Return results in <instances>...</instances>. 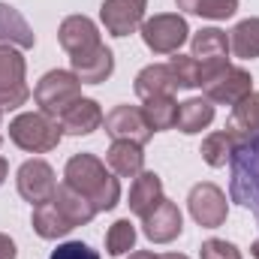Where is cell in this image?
I'll use <instances>...</instances> for the list:
<instances>
[{
    "label": "cell",
    "mask_w": 259,
    "mask_h": 259,
    "mask_svg": "<svg viewBox=\"0 0 259 259\" xmlns=\"http://www.w3.org/2000/svg\"><path fill=\"white\" fill-rule=\"evenodd\" d=\"M58 39H61V49L72 58V55H81L88 49H97L100 46V30L88 15H69V18L61 21Z\"/></svg>",
    "instance_id": "obj_15"
},
{
    "label": "cell",
    "mask_w": 259,
    "mask_h": 259,
    "mask_svg": "<svg viewBox=\"0 0 259 259\" xmlns=\"http://www.w3.org/2000/svg\"><path fill=\"white\" fill-rule=\"evenodd\" d=\"M9 139L27 154H49L61 145V121L46 112H21L9 121Z\"/></svg>",
    "instance_id": "obj_3"
},
{
    "label": "cell",
    "mask_w": 259,
    "mask_h": 259,
    "mask_svg": "<svg viewBox=\"0 0 259 259\" xmlns=\"http://www.w3.org/2000/svg\"><path fill=\"white\" fill-rule=\"evenodd\" d=\"M27 64L15 46H0V109H18L30 100Z\"/></svg>",
    "instance_id": "obj_6"
},
{
    "label": "cell",
    "mask_w": 259,
    "mask_h": 259,
    "mask_svg": "<svg viewBox=\"0 0 259 259\" xmlns=\"http://www.w3.org/2000/svg\"><path fill=\"white\" fill-rule=\"evenodd\" d=\"M130 259H160V256H154L148 250H136V253H130Z\"/></svg>",
    "instance_id": "obj_36"
},
{
    "label": "cell",
    "mask_w": 259,
    "mask_h": 259,
    "mask_svg": "<svg viewBox=\"0 0 259 259\" xmlns=\"http://www.w3.org/2000/svg\"><path fill=\"white\" fill-rule=\"evenodd\" d=\"M187 18L178 12H160L148 21H142V39L154 55H175L187 42Z\"/></svg>",
    "instance_id": "obj_5"
},
{
    "label": "cell",
    "mask_w": 259,
    "mask_h": 259,
    "mask_svg": "<svg viewBox=\"0 0 259 259\" xmlns=\"http://www.w3.org/2000/svg\"><path fill=\"white\" fill-rule=\"evenodd\" d=\"M187 208L193 214V220L205 229H217L226 223V214H229V202H226V193L211 184V181H202L196 184L190 196H187Z\"/></svg>",
    "instance_id": "obj_8"
},
{
    "label": "cell",
    "mask_w": 259,
    "mask_h": 259,
    "mask_svg": "<svg viewBox=\"0 0 259 259\" xmlns=\"http://www.w3.org/2000/svg\"><path fill=\"white\" fill-rule=\"evenodd\" d=\"M250 256H253V259H259V238L253 241V244H250Z\"/></svg>",
    "instance_id": "obj_37"
},
{
    "label": "cell",
    "mask_w": 259,
    "mask_h": 259,
    "mask_svg": "<svg viewBox=\"0 0 259 259\" xmlns=\"http://www.w3.org/2000/svg\"><path fill=\"white\" fill-rule=\"evenodd\" d=\"M72 229H75V226L66 220L64 211H61L52 199L33 208V232H36L39 238L55 241V238H64L66 232H72Z\"/></svg>",
    "instance_id": "obj_22"
},
{
    "label": "cell",
    "mask_w": 259,
    "mask_h": 259,
    "mask_svg": "<svg viewBox=\"0 0 259 259\" xmlns=\"http://www.w3.org/2000/svg\"><path fill=\"white\" fill-rule=\"evenodd\" d=\"M136 247V226L130 220H115L106 232V250L109 256H124L127 250Z\"/></svg>",
    "instance_id": "obj_29"
},
{
    "label": "cell",
    "mask_w": 259,
    "mask_h": 259,
    "mask_svg": "<svg viewBox=\"0 0 259 259\" xmlns=\"http://www.w3.org/2000/svg\"><path fill=\"white\" fill-rule=\"evenodd\" d=\"M211 121H214V106H211V100L193 97V100H187V103H178V124H175V127L181 130V133H187V136L202 133L205 127H211Z\"/></svg>",
    "instance_id": "obj_23"
},
{
    "label": "cell",
    "mask_w": 259,
    "mask_h": 259,
    "mask_svg": "<svg viewBox=\"0 0 259 259\" xmlns=\"http://www.w3.org/2000/svg\"><path fill=\"white\" fill-rule=\"evenodd\" d=\"M142 115H145L151 133H163L178 124V103H175V97H151V100H145Z\"/></svg>",
    "instance_id": "obj_25"
},
{
    "label": "cell",
    "mask_w": 259,
    "mask_h": 259,
    "mask_svg": "<svg viewBox=\"0 0 259 259\" xmlns=\"http://www.w3.org/2000/svg\"><path fill=\"white\" fill-rule=\"evenodd\" d=\"M64 178H66L64 184H69L72 190H78L81 196H88L97 211H112L121 202V181L94 154L69 157L66 169H64Z\"/></svg>",
    "instance_id": "obj_1"
},
{
    "label": "cell",
    "mask_w": 259,
    "mask_h": 259,
    "mask_svg": "<svg viewBox=\"0 0 259 259\" xmlns=\"http://www.w3.org/2000/svg\"><path fill=\"white\" fill-rule=\"evenodd\" d=\"M175 3H178V9H184V12L196 15V6H199V0H175Z\"/></svg>",
    "instance_id": "obj_34"
},
{
    "label": "cell",
    "mask_w": 259,
    "mask_h": 259,
    "mask_svg": "<svg viewBox=\"0 0 259 259\" xmlns=\"http://www.w3.org/2000/svg\"><path fill=\"white\" fill-rule=\"evenodd\" d=\"M78 97H81V81L72 69H52L33 88V100H36L39 112H46L52 118H61Z\"/></svg>",
    "instance_id": "obj_4"
},
{
    "label": "cell",
    "mask_w": 259,
    "mask_h": 259,
    "mask_svg": "<svg viewBox=\"0 0 259 259\" xmlns=\"http://www.w3.org/2000/svg\"><path fill=\"white\" fill-rule=\"evenodd\" d=\"M163 181L157 172H139L133 178V187H130V211L136 217H148L160 202H163Z\"/></svg>",
    "instance_id": "obj_17"
},
{
    "label": "cell",
    "mask_w": 259,
    "mask_h": 259,
    "mask_svg": "<svg viewBox=\"0 0 259 259\" xmlns=\"http://www.w3.org/2000/svg\"><path fill=\"white\" fill-rule=\"evenodd\" d=\"M229 172H232V181H229L232 199L247 211H253L259 223V133L241 136V142L229 157Z\"/></svg>",
    "instance_id": "obj_2"
},
{
    "label": "cell",
    "mask_w": 259,
    "mask_h": 259,
    "mask_svg": "<svg viewBox=\"0 0 259 259\" xmlns=\"http://www.w3.org/2000/svg\"><path fill=\"white\" fill-rule=\"evenodd\" d=\"M142 232L148 241L154 244H169L175 241L181 232H184V217H181V208L169 199H163L148 217H142Z\"/></svg>",
    "instance_id": "obj_13"
},
{
    "label": "cell",
    "mask_w": 259,
    "mask_h": 259,
    "mask_svg": "<svg viewBox=\"0 0 259 259\" xmlns=\"http://www.w3.org/2000/svg\"><path fill=\"white\" fill-rule=\"evenodd\" d=\"M241 142V136L235 133V130H217V133H211L205 142H202V160L208 163V166H214V169H220V166H226L229 163V157H232V151H235V145Z\"/></svg>",
    "instance_id": "obj_24"
},
{
    "label": "cell",
    "mask_w": 259,
    "mask_h": 259,
    "mask_svg": "<svg viewBox=\"0 0 259 259\" xmlns=\"http://www.w3.org/2000/svg\"><path fill=\"white\" fill-rule=\"evenodd\" d=\"M199 256H202V259H241V250H238L232 241H223V238H208V241H202Z\"/></svg>",
    "instance_id": "obj_31"
},
{
    "label": "cell",
    "mask_w": 259,
    "mask_h": 259,
    "mask_svg": "<svg viewBox=\"0 0 259 259\" xmlns=\"http://www.w3.org/2000/svg\"><path fill=\"white\" fill-rule=\"evenodd\" d=\"M0 46H15V49H33L36 46L33 27L9 3H0Z\"/></svg>",
    "instance_id": "obj_18"
},
{
    "label": "cell",
    "mask_w": 259,
    "mask_h": 259,
    "mask_svg": "<svg viewBox=\"0 0 259 259\" xmlns=\"http://www.w3.org/2000/svg\"><path fill=\"white\" fill-rule=\"evenodd\" d=\"M202 91H205V100H211V103L235 106L238 100H244L247 94H253V78H250L247 69L226 64L202 81Z\"/></svg>",
    "instance_id": "obj_7"
},
{
    "label": "cell",
    "mask_w": 259,
    "mask_h": 259,
    "mask_svg": "<svg viewBox=\"0 0 259 259\" xmlns=\"http://www.w3.org/2000/svg\"><path fill=\"white\" fill-rule=\"evenodd\" d=\"M52 202L64 211V217L72 226H84V223H91V220L97 217V208L91 205V199L81 196L78 190H72L69 184H61V187L55 190V196H52Z\"/></svg>",
    "instance_id": "obj_21"
},
{
    "label": "cell",
    "mask_w": 259,
    "mask_h": 259,
    "mask_svg": "<svg viewBox=\"0 0 259 259\" xmlns=\"http://www.w3.org/2000/svg\"><path fill=\"white\" fill-rule=\"evenodd\" d=\"M6 175H9V163H6V157H0V184L6 181Z\"/></svg>",
    "instance_id": "obj_35"
},
{
    "label": "cell",
    "mask_w": 259,
    "mask_h": 259,
    "mask_svg": "<svg viewBox=\"0 0 259 259\" xmlns=\"http://www.w3.org/2000/svg\"><path fill=\"white\" fill-rule=\"evenodd\" d=\"M103 118L106 115H103V109H100L97 100L78 97L64 115H61V130H64L66 136H88V133L103 127Z\"/></svg>",
    "instance_id": "obj_16"
},
{
    "label": "cell",
    "mask_w": 259,
    "mask_h": 259,
    "mask_svg": "<svg viewBox=\"0 0 259 259\" xmlns=\"http://www.w3.org/2000/svg\"><path fill=\"white\" fill-rule=\"evenodd\" d=\"M103 127L106 133L118 142H136V145H145V142H151V127H148V121H145V115H142V109H136V106H115L106 118H103Z\"/></svg>",
    "instance_id": "obj_12"
},
{
    "label": "cell",
    "mask_w": 259,
    "mask_h": 259,
    "mask_svg": "<svg viewBox=\"0 0 259 259\" xmlns=\"http://www.w3.org/2000/svg\"><path fill=\"white\" fill-rule=\"evenodd\" d=\"M106 163H109V169L115 172V175H121V178H136L142 169H145V151H142V145H136V142H112L109 145V151H106Z\"/></svg>",
    "instance_id": "obj_20"
},
{
    "label": "cell",
    "mask_w": 259,
    "mask_h": 259,
    "mask_svg": "<svg viewBox=\"0 0 259 259\" xmlns=\"http://www.w3.org/2000/svg\"><path fill=\"white\" fill-rule=\"evenodd\" d=\"M145 9H148V0H103L100 18L112 36H130L142 27Z\"/></svg>",
    "instance_id": "obj_11"
},
{
    "label": "cell",
    "mask_w": 259,
    "mask_h": 259,
    "mask_svg": "<svg viewBox=\"0 0 259 259\" xmlns=\"http://www.w3.org/2000/svg\"><path fill=\"white\" fill-rule=\"evenodd\" d=\"M69 64H72V72L78 75L81 84H100V81H106L115 72V55H112V49H106L100 42L97 49H88L81 55H72Z\"/></svg>",
    "instance_id": "obj_14"
},
{
    "label": "cell",
    "mask_w": 259,
    "mask_h": 259,
    "mask_svg": "<svg viewBox=\"0 0 259 259\" xmlns=\"http://www.w3.org/2000/svg\"><path fill=\"white\" fill-rule=\"evenodd\" d=\"M160 259H187V256H184V253H163Z\"/></svg>",
    "instance_id": "obj_38"
},
{
    "label": "cell",
    "mask_w": 259,
    "mask_h": 259,
    "mask_svg": "<svg viewBox=\"0 0 259 259\" xmlns=\"http://www.w3.org/2000/svg\"><path fill=\"white\" fill-rule=\"evenodd\" d=\"M229 130H235L238 136H253L259 133V94H247L244 100H238L232 106V118H229Z\"/></svg>",
    "instance_id": "obj_27"
},
{
    "label": "cell",
    "mask_w": 259,
    "mask_h": 259,
    "mask_svg": "<svg viewBox=\"0 0 259 259\" xmlns=\"http://www.w3.org/2000/svg\"><path fill=\"white\" fill-rule=\"evenodd\" d=\"M229 49L235 58L241 61H253L259 58V18H244L232 27V36H229Z\"/></svg>",
    "instance_id": "obj_26"
},
{
    "label": "cell",
    "mask_w": 259,
    "mask_h": 259,
    "mask_svg": "<svg viewBox=\"0 0 259 259\" xmlns=\"http://www.w3.org/2000/svg\"><path fill=\"white\" fill-rule=\"evenodd\" d=\"M235 12H238V0H199V6H196V15L211 18V21L232 18Z\"/></svg>",
    "instance_id": "obj_30"
},
{
    "label": "cell",
    "mask_w": 259,
    "mask_h": 259,
    "mask_svg": "<svg viewBox=\"0 0 259 259\" xmlns=\"http://www.w3.org/2000/svg\"><path fill=\"white\" fill-rule=\"evenodd\" d=\"M190 52H193L196 61L202 64V81H205L211 72H217L220 66L229 64V52L232 49H229L226 30H220V27H202L190 39Z\"/></svg>",
    "instance_id": "obj_10"
},
{
    "label": "cell",
    "mask_w": 259,
    "mask_h": 259,
    "mask_svg": "<svg viewBox=\"0 0 259 259\" xmlns=\"http://www.w3.org/2000/svg\"><path fill=\"white\" fill-rule=\"evenodd\" d=\"M15 184H18L21 199H27L33 208L42 205V202H49L55 196V190H58L55 169L46 160H27V163H21L18 175H15Z\"/></svg>",
    "instance_id": "obj_9"
},
{
    "label": "cell",
    "mask_w": 259,
    "mask_h": 259,
    "mask_svg": "<svg viewBox=\"0 0 259 259\" xmlns=\"http://www.w3.org/2000/svg\"><path fill=\"white\" fill-rule=\"evenodd\" d=\"M15 256H18L15 241H12L9 235H3V232H0V259H15Z\"/></svg>",
    "instance_id": "obj_33"
},
{
    "label": "cell",
    "mask_w": 259,
    "mask_h": 259,
    "mask_svg": "<svg viewBox=\"0 0 259 259\" xmlns=\"http://www.w3.org/2000/svg\"><path fill=\"white\" fill-rule=\"evenodd\" d=\"M49 259H100L94 247H88L84 241H64L58 244V250H52Z\"/></svg>",
    "instance_id": "obj_32"
},
{
    "label": "cell",
    "mask_w": 259,
    "mask_h": 259,
    "mask_svg": "<svg viewBox=\"0 0 259 259\" xmlns=\"http://www.w3.org/2000/svg\"><path fill=\"white\" fill-rule=\"evenodd\" d=\"M175 91H178V78H175V72H172L169 64H151L136 75V94H139L142 100H151V97H172Z\"/></svg>",
    "instance_id": "obj_19"
},
{
    "label": "cell",
    "mask_w": 259,
    "mask_h": 259,
    "mask_svg": "<svg viewBox=\"0 0 259 259\" xmlns=\"http://www.w3.org/2000/svg\"><path fill=\"white\" fill-rule=\"evenodd\" d=\"M172 72H175V78H178V88H184V91H193V88H202V64L196 61L193 55H181V52H175L172 55Z\"/></svg>",
    "instance_id": "obj_28"
},
{
    "label": "cell",
    "mask_w": 259,
    "mask_h": 259,
    "mask_svg": "<svg viewBox=\"0 0 259 259\" xmlns=\"http://www.w3.org/2000/svg\"><path fill=\"white\" fill-rule=\"evenodd\" d=\"M0 121H3V109H0ZM0 142H3V136H0Z\"/></svg>",
    "instance_id": "obj_39"
}]
</instances>
